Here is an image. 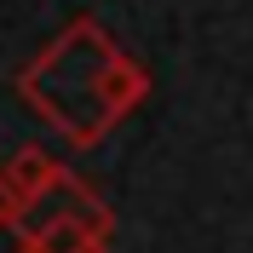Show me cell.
I'll list each match as a JSON object with an SVG mask.
<instances>
[{"mask_svg": "<svg viewBox=\"0 0 253 253\" xmlns=\"http://www.w3.org/2000/svg\"><path fill=\"white\" fill-rule=\"evenodd\" d=\"M17 98L69 150H92L150 98V69L98 17H75L17 75Z\"/></svg>", "mask_w": 253, "mask_h": 253, "instance_id": "cell-1", "label": "cell"}, {"mask_svg": "<svg viewBox=\"0 0 253 253\" xmlns=\"http://www.w3.org/2000/svg\"><path fill=\"white\" fill-rule=\"evenodd\" d=\"M63 178H69V167L52 156L46 144H23V150H12V161H6V184H12V196H17V213L35 207L46 190H58Z\"/></svg>", "mask_w": 253, "mask_h": 253, "instance_id": "cell-3", "label": "cell"}, {"mask_svg": "<svg viewBox=\"0 0 253 253\" xmlns=\"http://www.w3.org/2000/svg\"><path fill=\"white\" fill-rule=\"evenodd\" d=\"M12 219H17V196L6 184V167H0V230H12Z\"/></svg>", "mask_w": 253, "mask_h": 253, "instance_id": "cell-4", "label": "cell"}, {"mask_svg": "<svg viewBox=\"0 0 253 253\" xmlns=\"http://www.w3.org/2000/svg\"><path fill=\"white\" fill-rule=\"evenodd\" d=\"M110 236H115V207L75 173L12 219L17 253H110Z\"/></svg>", "mask_w": 253, "mask_h": 253, "instance_id": "cell-2", "label": "cell"}]
</instances>
